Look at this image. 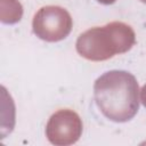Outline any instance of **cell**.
Instances as JSON below:
<instances>
[{"mask_svg": "<svg viewBox=\"0 0 146 146\" xmlns=\"http://www.w3.org/2000/svg\"><path fill=\"white\" fill-rule=\"evenodd\" d=\"M82 133V121L72 110H59L54 113L46 127V136L54 145H71Z\"/></svg>", "mask_w": 146, "mask_h": 146, "instance_id": "obj_4", "label": "cell"}, {"mask_svg": "<svg viewBox=\"0 0 146 146\" xmlns=\"http://www.w3.org/2000/svg\"><path fill=\"white\" fill-rule=\"evenodd\" d=\"M73 26L70 13L59 6H46L33 17L32 29L41 40L56 42L65 39Z\"/></svg>", "mask_w": 146, "mask_h": 146, "instance_id": "obj_3", "label": "cell"}, {"mask_svg": "<svg viewBox=\"0 0 146 146\" xmlns=\"http://www.w3.org/2000/svg\"><path fill=\"white\" fill-rule=\"evenodd\" d=\"M140 100H141L143 105L146 107V84L140 90Z\"/></svg>", "mask_w": 146, "mask_h": 146, "instance_id": "obj_5", "label": "cell"}, {"mask_svg": "<svg viewBox=\"0 0 146 146\" xmlns=\"http://www.w3.org/2000/svg\"><path fill=\"white\" fill-rule=\"evenodd\" d=\"M135 42L136 36L131 26L122 22H112L80 34L76 40V51L89 60L99 62L127 52Z\"/></svg>", "mask_w": 146, "mask_h": 146, "instance_id": "obj_2", "label": "cell"}, {"mask_svg": "<svg viewBox=\"0 0 146 146\" xmlns=\"http://www.w3.org/2000/svg\"><path fill=\"white\" fill-rule=\"evenodd\" d=\"M94 96L100 112L114 122L131 120L139 110V87L125 71H110L94 84Z\"/></svg>", "mask_w": 146, "mask_h": 146, "instance_id": "obj_1", "label": "cell"}, {"mask_svg": "<svg viewBox=\"0 0 146 146\" xmlns=\"http://www.w3.org/2000/svg\"><path fill=\"white\" fill-rule=\"evenodd\" d=\"M141 2H144V3H146V0H140Z\"/></svg>", "mask_w": 146, "mask_h": 146, "instance_id": "obj_7", "label": "cell"}, {"mask_svg": "<svg viewBox=\"0 0 146 146\" xmlns=\"http://www.w3.org/2000/svg\"><path fill=\"white\" fill-rule=\"evenodd\" d=\"M97 1L100 3H104V5H111V3H114L116 0H97Z\"/></svg>", "mask_w": 146, "mask_h": 146, "instance_id": "obj_6", "label": "cell"}]
</instances>
